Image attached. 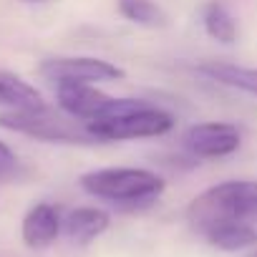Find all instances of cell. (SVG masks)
<instances>
[{
  "label": "cell",
  "mask_w": 257,
  "mask_h": 257,
  "mask_svg": "<svg viewBox=\"0 0 257 257\" xmlns=\"http://www.w3.org/2000/svg\"><path fill=\"white\" fill-rule=\"evenodd\" d=\"M187 219L199 234L232 222L252 224L257 219V182H222L209 187L189 202Z\"/></svg>",
  "instance_id": "1"
},
{
  "label": "cell",
  "mask_w": 257,
  "mask_h": 257,
  "mask_svg": "<svg viewBox=\"0 0 257 257\" xmlns=\"http://www.w3.org/2000/svg\"><path fill=\"white\" fill-rule=\"evenodd\" d=\"M0 126L8 132L41 139V142H56V144H96V139L88 134L83 121L68 116L66 111H56L46 103L31 106V108H6L0 111Z\"/></svg>",
  "instance_id": "4"
},
{
  "label": "cell",
  "mask_w": 257,
  "mask_h": 257,
  "mask_svg": "<svg viewBox=\"0 0 257 257\" xmlns=\"http://www.w3.org/2000/svg\"><path fill=\"white\" fill-rule=\"evenodd\" d=\"M41 73L53 83H98V81H118L123 71L108 61L88 58V56H58L48 58L41 66Z\"/></svg>",
  "instance_id": "5"
},
{
  "label": "cell",
  "mask_w": 257,
  "mask_h": 257,
  "mask_svg": "<svg viewBox=\"0 0 257 257\" xmlns=\"http://www.w3.org/2000/svg\"><path fill=\"white\" fill-rule=\"evenodd\" d=\"M252 257H257V252H254V254H252Z\"/></svg>",
  "instance_id": "17"
},
{
  "label": "cell",
  "mask_w": 257,
  "mask_h": 257,
  "mask_svg": "<svg viewBox=\"0 0 257 257\" xmlns=\"http://www.w3.org/2000/svg\"><path fill=\"white\" fill-rule=\"evenodd\" d=\"M197 71L204 73V76H209L212 81H217L222 86H229V88H237V91H244V93L257 96V68H244V66H234V63L207 61V63H199Z\"/></svg>",
  "instance_id": "10"
},
{
  "label": "cell",
  "mask_w": 257,
  "mask_h": 257,
  "mask_svg": "<svg viewBox=\"0 0 257 257\" xmlns=\"http://www.w3.org/2000/svg\"><path fill=\"white\" fill-rule=\"evenodd\" d=\"M56 96H58L61 111H66L68 116H73L83 123L106 118L121 103V98H113L91 83H58Z\"/></svg>",
  "instance_id": "6"
},
{
  "label": "cell",
  "mask_w": 257,
  "mask_h": 257,
  "mask_svg": "<svg viewBox=\"0 0 257 257\" xmlns=\"http://www.w3.org/2000/svg\"><path fill=\"white\" fill-rule=\"evenodd\" d=\"M81 187L98 199L123 204V207H142L152 204L164 192V179L149 169L132 167H108L93 169L81 177Z\"/></svg>",
  "instance_id": "3"
},
{
  "label": "cell",
  "mask_w": 257,
  "mask_h": 257,
  "mask_svg": "<svg viewBox=\"0 0 257 257\" xmlns=\"http://www.w3.org/2000/svg\"><path fill=\"white\" fill-rule=\"evenodd\" d=\"M239 128L232 123L222 121H209V123H197L189 126L184 134V147L192 157L197 159H219L239 147Z\"/></svg>",
  "instance_id": "7"
},
{
  "label": "cell",
  "mask_w": 257,
  "mask_h": 257,
  "mask_svg": "<svg viewBox=\"0 0 257 257\" xmlns=\"http://www.w3.org/2000/svg\"><path fill=\"white\" fill-rule=\"evenodd\" d=\"M18 169V159H16V154L0 142V177H11L13 172Z\"/></svg>",
  "instance_id": "15"
},
{
  "label": "cell",
  "mask_w": 257,
  "mask_h": 257,
  "mask_svg": "<svg viewBox=\"0 0 257 257\" xmlns=\"http://www.w3.org/2000/svg\"><path fill=\"white\" fill-rule=\"evenodd\" d=\"M212 247L224 249V252H237V249H247L252 244H257V229L247 222H232V224H219L212 227L202 234Z\"/></svg>",
  "instance_id": "11"
},
{
  "label": "cell",
  "mask_w": 257,
  "mask_h": 257,
  "mask_svg": "<svg viewBox=\"0 0 257 257\" xmlns=\"http://www.w3.org/2000/svg\"><path fill=\"white\" fill-rule=\"evenodd\" d=\"M61 227H63V219H61L58 209L48 202H38L23 217L21 234H23V242L31 249H43V247H48L58 239Z\"/></svg>",
  "instance_id": "8"
},
{
  "label": "cell",
  "mask_w": 257,
  "mask_h": 257,
  "mask_svg": "<svg viewBox=\"0 0 257 257\" xmlns=\"http://www.w3.org/2000/svg\"><path fill=\"white\" fill-rule=\"evenodd\" d=\"M202 23H204V31L214 41H219V43H234L237 41V23H234L232 13L222 3H217V0L204 6Z\"/></svg>",
  "instance_id": "13"
},
{
  "label": "cell",
  "mask_w": 257,
  "mask_h": 257,
  "mask_svg": "<svg viewBox=\"0 0 257 257\" xmlns=\"http://www.w3.org/2000/svg\"><path fill=\"white\" fill-rule=\"evenodd\" d=\"M26 3H41V0H26Z\"/></svg>",
  "instance_id": "16"
},
{
  "label": "cell",
  "mask_w": 257,
  "mask_h": 257,
  "mask_svg": "<svg viewBox=\"0 0 257 257\" xmlns=\"http://www.w3.org/2000/svg\"><path fill=\"white\" fill-rule=\"evenodd\" d=\"M174 116L159 106L137 101V98H121L118 108L106 118L86 123L88 134L98 142H126V139H149L172 132Z\"/></svg>",
  "instance_id": "2"
},
{
  "label": "cell",
  "mask_w": 257,
  "mask_h": 257,
  "mask_svg": "<svg viewBox=\"0 0 257 257\" xmlns=\"http://www.w3.org/2000/svg\"><path fill=\"white\" fill-rule=\"evenodd\" d=\"M118 13L132 21L137 26H147V28H162L167 23L164 11L154 3V0H116Z\"/></svg>",
  "instance_id": "14"
},
{
  "label": "cell",
  "mask_w": 257,
  "mask_h": 257,
  "mask_svg": "<svg viewBox=\"0 0 257 257\" xmlns=\"http://www.w3.org/2000/svg\"><path fill=\"white\" fill-rule=\"evenodd\" d=\"M46 103L41 93L11 71H0V106L3 108H31Z\"/></svg>",
  "instance_id": "12"
},
{
  "label": "cell",
  "mask_w": 257,
  "mask_h": 257,
  "mask_svg": "<svg viewBox=\"0 0 257 257\" xmlns=\"http://www.w3.org/2000/svg\"><path fill=\"white\" fill-rule=\"evenodd\" d=\"M108 224H111V219H108V214H106L103 209L78 207V209H73V212L66 214L61 232H63L71 242H76V244H88V242H93L96 237H101V234L108 229Z\"/></svg>",
  "instance_id": "9"
}]
</instances>
